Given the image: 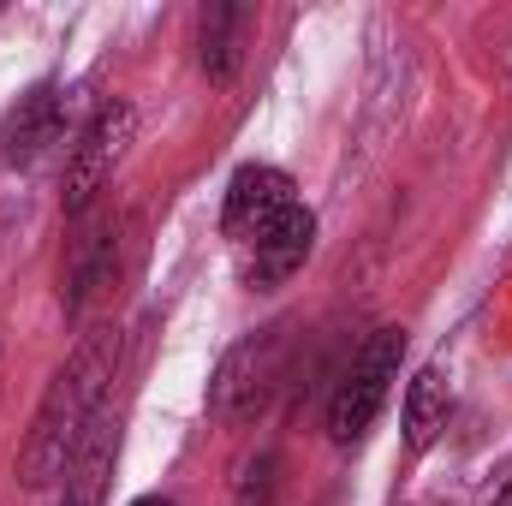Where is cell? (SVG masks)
<instances>
[{
	"instance_id": "277c9868",
	"label": "cell",
	"mask_w": 512,
	"mask_h": 506,
	"mask_svg": "<svg viewBox=\"0 0 512 506\" xmlns=\"http://www.w3.org/2000/svg\"><path fill=\"white\" fill-rule=\"evenodd\" d=\"M131 137H137V108H131V102H102L96 120L78 131V143H72V155H66V179H60V197H66L72 215L90 209V197L108 185V173L120 167V155L131 149Z\"/></svg>"
},
{
	"instance_id": "3957f363",
	"label": "cell",
	"mask_w": 512,
	"mask_h": 506,
	"mask_svg": "<svg viewBox=\"0 0 512 506\" xmlns=\"http://www.w3.org/2000/svg\"><path fill=\"white\" fill-rule=\"evenodd\" d=\"M280 358H286V334H280V328H262V334H251V340H239V346L227 352L215 387H209L215 417L233 423V429L256 423V417L268 411L274 387H280Z\"/></svg>"
},
{
	"instance_id": "ba28073f",
	"label": "cell",
	"mask_w": 512,
	"mask_h": 506,
	"mask_svg": "<svg viewBox=\"0 0 512 506\" xmlns=\"http://www.w3.org/2000/svg\"><path fill=\"white\" fill-rule=\"evenodd\" d=\"M447 411H453V381L441 364H423L411 387H405V447L411 453H429L435 435L447 429Z\"/></svg>"
},
{
	"instance_id": "52a82bcc",
	"label": "cell",
	"mask_w": 512,
	"mask_h": 506,
	"mask_svg": "<svg viewBox=\"0 0 512 506\" xmlns=\"http://www.w3.org/2000/svg\"><path fill=\"white\" fill-rule=\"evenodd\" d=\"M60 131H66L60 90H54V84H36L30 96H18V108H12L6 126H0V161H6V167H30L48 143H60Z\"/></svg>"
},
{
	"instance_id": "7a4b0ae2",
	"label": "cell",
	"mask_w": 512,
	"mask_h": 506,
	"mask_svg": "<svg viewBox=\"0 0 512 506\" xmlns=\"http://www.w3.org/2000/svg\"><path fill=\"white\" fill-rule=\"evenodd\" d=\"M399 358H405V328H376L352 352L346 376H340L334 399H328V435H334V447H352V441L370 435V423L382 417V405H387V387L399 381Z\"/></svg>"
},
{
	"instance_id": "7c38bea8",
	"label": "cell",
	"mask_w": 512,
	"mask_h": 506,
	"mask_svg": "<svg viewBox=\"0 0 512 506\" xmlns=\"http://www.w3.org/2000/svg\"><path fill=\"white\" fill-rule=\"evenodd\" d=\"M131 506H173L167 495H143V501H131Z\"/></svg>"
},
{
	"instance_id": "6da1fadb",
	"label": "cell",
	"mask_w": 512,
	"mask_h": 506,
	"mask_svg": "<svg viewBox=\"0 0 512 506\" xmlns=\"http://www.w3.org/2000/svg\"><path fill=\"white\" fill-rule=\"evenodd\" d=\"M120 370V334L114 328H96L84 334V346L54 370L36 417H30V435H24V453H18V483L24 489H54L84 441V429L96 423L102 399H108V381Z\"/></svg>"
},
{
	"instance_id": "8992f818",
	"label": "cell",
	"mask_w": 512,
	"mask_h": 506,
	"mask_svg": "<svg viewBox=\"0 0 512 506\" xmlns=\"http://www.w3.org/2000/svg\"><path fill=\"white\" fill-rule=\"evenodd\" d=\"M310 251H316V215H310L304 203H292L262 239L245 245V280H251L256 292H274V286H286V280L304 268Z\"/></svg>"
},
{
	"instance_id": "30bf717a",
	"label": "cell",
	"mask_w": 512,
	"mask_h": 506,
	"mask_svg": "<svg viewBox=\"0 0 512 506\" xmlns=\"http://www.w3.org/2000/svg\"><path fill=\"white\" fill-rule=\"evenodd\" d=\"M274 501V453H262L251 471H245V489H239V506H268Z\"/></svg>"
},
{
	"instance_id": "8fae6325",
	"label": "cell",
	"mask_w": 512,
	"mask_h": 506,
	"mask_svg": "<svg viewBox=\"0 0 512 506\" xmlns=\"http://www.w3.org/2000/svg\"><path fill=\"white\" fill-rule=\"evenodd\" d=\"M489 506H512V477H507V483H501V495H495V501H489Z\"/></svg>"
},
{
	"instance_id": "5b68a950",
	"label": "cell",
	"mask_w": 512,
	"mask_h": 506,
	"mask_svg": "<svg viewBox=\"0 0 512 506\" xmlns=\"http://www.w3.org/2000/svg\"><path fill=\"white\" fill-rule=\"evenodd\" d=\"M292 203H298V197H292V179H286L280 167H268V161H245V167L233 173V185H227L221 227H227L233 245H251V239H262V233L292 209Z\"/></svg>"
},
{
	"instance_id": "9c48e42d",
	"label": "cell",
	"mask_w": 512,
	"mask_h": 506,
	"mask_svg": "<svg viewBox=\"0 0 512 506\" xmlns=\"http://www.w3.org/2000/svg\"><path fill=\"white\" fill-rule=\"evenodd\" d=\"M239 36H245V6H209L203 12V72L215 78V84H227L233 78V66H239Z\"/></svg>"
}]
</instances>
